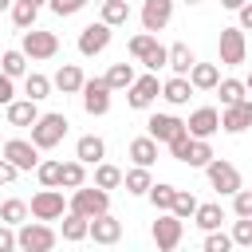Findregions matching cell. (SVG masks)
Segmentation results:
<instances>
[{"label": "cell", "instance_id": "7dc6e473", "mask_svg": "<svg viewBox=\"0 0 252 252\" xmlns=\"http://www.w3.org/2000/svg\"><path fill=\"white\" fill-rule=\"evenodd\" d=\"M91 0H47V8L55 12V16H75V12H83Z\"/></svg>", "mask_w": 252, "mask_h": 252}, {"label": "cell", "instance_id": "7a4b0ae2", "mask_svg": "<svg viewBox=\"0 0 252 252\" xmlns=\"http://www.w3.org/2000/svg\"><path fill=\"white\" fill-rule=\"evenodd\" d=\"M67 114L63 110H47V114H39L35 122H32V142L39 146V150H55L63 138H67Z\"/></svg>", "mask_w": 252, "mask_h": 252}, {"label": "cell", "instance_id": "680465c9", "mask_svg": "<svg viewBox=\"0 0 252 252\" xmlns=\"http://www.w3.org/2000/svg\"><path fill=\"white\" fill-rule=\"evenodd\" d=\"M0 154H4V138H0Z\"/></svg>", "mask_w": 252, "mask_h": 252}, {"label": "cell", "instance_id": "816d5d0a", "mask_svg": "<svg viewBox=\"0 0 252 252\" xmlns=\"http://www.w3.org/2000/svg\"><path fill=\"white\" fill-rule=\"evenodd\" d=\"M236 20H240V28H244V32H252V0H248L244 8H236Z\"/></svg>", "mask_w": 252, "mask_h": 252}, {"label": "cell", "instance_id": "f907efd6", "mask_svg": "<svg viewBox=\"0 0 252 252\" xmlns=\"http://www.w3.org/2000/svg\"><path fill=\"white\" fill-rule=\"evenodd\" d=\"M16 177H20V169H16V165H12V161L0 154V185H12Z\"/></svg>", "mask_w": 252, "mask_h": 252}, {"label": "cell", "instance_id": "d6986e66", "mask_svg": "<svg viewBox=\"0 0 252 252\" xmlns=\"http://www.w3.org/2000/svg\"><path fill=\"white\" fill-rule=\"evenodd\" d=\"M91 240H94V244H118V240H122V220L110 217V213L91 217Z\"/></svg>", "mask_w": 252, "mask_h": 252}, {"label": "cell", "instance_id": "277c9868", "mask_svg": "<svg viewBox=\"0 0 252 252\" xmlns=\"http://www.w3.org/2000/svg\"><path fill=\"white\" fill-rule=\"evenodd\" d=\"M217 59L220 67H240L248 63V39H244V28H220V39H217Z\"/></svg>", "mask_w": 252, "mask_h": 252}, {"label": "cell", "instance_id": "7402d4cb", "mask_svg": "<svg viewBox=\"0 0 252 252\" xmlns=\"http://www.w3.org/2000/svg\"><path fill=\"white\" fill-rule=\"evenodd\" d=\"M75 158L87 161V165H98V161L106 158V142H102L98 134H83V138L75 142Z\"/></svg>", "mask_w": 252, "mask_h": 252}, {"label": "cell", "instance_id": "d6a6232c", "mask_svg": "<svg viewBox=\"0 0 252 252\" xmlns=\"http://www.w3.org/2000/svg\"><path fill=\"white\" fill-rule=\"evenodd\" d=\"M79 185H87V161L71 158V161H63V177H59V189H79Z\"/></svg>", "mask_w": 252, "mask_h": 252}, {"label": "cell", "instance_id": "603a6c76", "mask_svg": "<svg viewBox=\"0 0 252 252\" xmlns=\"http://www.w3.org/2000/svg\"><path fill=\"white\" fill-rule=\"evenodd\" d=\"M122 185H126V193H130V197H146V193H150V185H154L150 165H130V169L122 173Z\"/></svg>", "mask_w": 252, "mask_h": 252}, {"label": "cell", "instance_id": "836d02e7", "mask_svg": "<svg viewBox=\"0 0 252 252\" xmlns=\"http://www.w3.org/2000/svg\"><path fill=\"white\" fill-rule=\"evenodd\" d=\"M28 217H32V209H28V201H20V197H8V201L0 205V220H4V224H16V228H20Z\"/></svg>", "mask_w": 252, "mask_h": 252}, {"label": "cell", "instance_id": "e0dca14e", "mask_svg": "<svg viewBox=\"0 0 252 252\" xmlns=\"http://www.w3.org/2000/svg\"><path fill=\"white\" fill-rule=\"evenodd\" d=\"M185 126H189L193 138H213V134L220 130V110H217V106H197V110L185 118Z\"/></svg>", "mask_w": 252, "mask_h": 252}, {"label": "cell", "instance_id": "5b68a950", "mask_svg": "<svg viewBox=\"0 0 252 252\" xmlns=\"http://www.w3.org/2000/svg\"><path fill=\"white\" fill-rule=\"evenodd\" d=\"M28 209H32V217H35V220H59V217L71 209V201L63 197V189H59V185H43V189L28 201Z\"/></svg>", "mask_w": 252, "mask_h": 252}, {"label": "cell", "instance_id": "484cf974", "mask_svg": "<svg viewBox=\"0 0 252 252\" xmlns=\"http://www.w3.org/2000/svg\"><path fill=\"white\" fill-rule=\"evenodd\" d=\"M220 220H224V209H220V201H205V205H197V213H193V224H197L201 232H213V228H220Z\"/></svg>", "mask_w": 252, "mask_h": 252}, {"label": "cell", "instance_id": "ac0fdd59", "mask_svg": "<svg viewBox=\"0 0 252 252\" xmlns=\"http://www.w3.org/2000/svg\"><path fill=\"white\" fill-rule=\"evenodd\" d=\"M59 236H63V240H71V244L91 240V217H83V213L67 209V213L59 217Z\"/></svg>", "mask_w": 252, "mask_h": 252}, {"label": "cell", "instance_id": "7c38bea8", "mask_svg": "<svg viewBox=\"0 0 252 252\" xmlns=\"http://www.w3.org/2000/svg\"><path fill=\"white\" fill-rule=\"evenodd\" d=\"M79 94H83V110H87L91 118H102V114L110 110V94H114V91H110L106 75H98V79H87Z\"/></svg>", "mask_w": 252, "mask_h": 252}, {"label": "cell", "instance_id": "4fadbf2b", "mask_svg": "<svg viewBox=\"0 0 252 252\" xmlns=\"http://www.w3.org/2000/svg\"><path fill=\"white\" fill-rule=\"evenodd\" d=\"M142 32H165L169 20H173V0H142Z\"/></svg>", "mask_w": 252, "mask_h": 252}, {"label": "cell", "instance_id": "f35d334b", "mask_svg": "<svg viewBox=\"0 0 252 252\" xmlns=\"http://www.w3.org/2000/svg\"><path fill=\"white\" fill-rule=\"evenodd\" d=\"M154 47H158V35H154V32H138V35H130V43H126V51H130L134 59H146Z\"/></svg>", "mask_w": 252, "mask_h": 252}, {"label": "cell", "instance_id": "52a82bcc", "mask_svg": "<svg viewBox=\"0 0 252 252\" xmlns=\"http://www.w3.org/2000/svg\"><path fill=\"white\" fill-rule=\"evenodd\" d=\"M71 209L75 213H83V217H98V213H110V189H102V185H79V189H71Z\"/></svg>", "mask_w": 252, "mask_h": 252}, {"label": "cell", "instance_id": "1f68e13d", "mask_svg": "<svg viewBox=\"0 0 252 252\" xmlns=\"http://www.w3.org/2000/svg\"><path fill=\"white\" fill-rule=\"evenodd\" d=\"M51 87H55V83H51L47 75H39V71H28V75H24V94L35 98V102H43V98L51 94Z\"/></svg>", "mask_w": 252, "mask_h": 252}, {"label": "cell", "instance_id": "6f0895ef", "mask_svg": "<svg viewBox=\"0 0 252 252\" xmlns=\"http://www.w3.org/2000/svg\"><path fill=\"white\" fill-rule=\"evenodd\" d=\"M181 4H201V0H181Z\"/></svg>", "mask_w": 252, "mask_h": 252}, {"label": "cell", "instance_id": "d4e9b609", "mask_svg": "<svg viewBox=\"0 0 252 252\" xmlns=\"http://www.w3.org/2000/svg\"><path fill=\"white\" fill-rule=\"evenodd\" d=\"M158 146H161L158 138L142 134V138H134V142H130V150H126V154H130V161H134V165H154V161H158Z\"/></svg>", "mask_w": 252, "mask_h": 252}, {"label": "cell", "instance_id": "bcb514c9", "mask_svg": "<svg viewBox=\"0 0 252 252\" xmlns=\"http://www.w3.org/2000/svg\"><path fill=\"white\" fill-rule=\"evenodd\" d=\"M232 217H252V189H236L232 193Z\"/></svg>", "mask_w": 252, "mask_h": 252}, {"label": "cell", "instance_id": "8992f818", "mask_svg": "<svg viewBox=\"0 0 252 252\" xmlns=\"http://www.w3.org/2000/svg\"><path fill=\"white\" fill-rule=\"evenodd\" d=\"M110 39H114V28H110L106 20H94V24L79 28L75 47H79V55H83V59H94V55H102V51L110 47Z\"/></svg>", "mask_w": 252, "mask_h": 252}, {"label": "cell", "instance_id": "ba28073f", "mask_svg": "<svg viewBox=\"0 0 252 252\" xmlns=\"http://www.w3.org/2000/svg\"><path fill=\"white\" fill-rule=\"evenodd\" d=\"M158 98H161L158 71H146V75H138V79L126 87V106H130V110H150Z\"/></svg>", "mask_w": 252, "mask_h": 252}, {"label": "cell", "instance_id": "db71d44e", "mask_svg": "<svg viewBox=\"0 0 252 252\" xmlns=\"http://www.w3.org/2000/svg\"><path fill=\"white\" fill-rule=\"evenodd\" d=\"M244 87H248V94H252V71H248V75H244Z\"/></svg>", "mask_w": 252, "mask_h": 252}, {"label": "cell", "instance_id": "9f6ffc18", "mask_svg": "<svg viewBox=\"0 0 252 252\" xmlns=\"http://www.w3.org/2000/svg\"><path fill=\"white\" fill-rule=\"evenodd\" d=\"M32 4H39V8H43V4H47V0H32Z\"/></svg>", "mask_w": 252, "mask_h": 252}, {"label": "cell", "instance_id": "3957f363", "mask_svg": "<svg viewBox=\"0 0 252 252\" xmlns=\"http://www.w3.org/2000/svg\"><path fill=\"white\" fill-rule=\"evenodd\" d=\"M20 47L32 63H43V59H55L59 55V35L55 32H43V28H28L20 32Z\"/></svg>", "mask_w": 252, "mask_h": 252}, {"label": "cell", "instance_id": "11a10c76", "mask_svg": "<svg viewBox=\"0 0 252 252\" xmlns=\"http://www.w3.org/2000/svg\"><path fill=\"white\" fill-rule=\"evenodd\" d=\"M8 8H12V0H0V12H8Z\"/></svg>", "mask_w": 252, "mask_h": 252}, {"label": "cell", "instance_id": "7bdbcfd3", "mask_svg": "<svg viewBox=\"0 0 252 252\" xmlns=\"http://www.w3.org/2000/svg\"><path fill=\"white\" fill-rule=\"evenodd\" d=\"M138 63H142L146 71H161V67H169V47H165V43H158V47H154L146 59H138Z\"/></svg>", "mask_w": 252, "mask_h": 252}, {"label": "cell", "instance_id": "83f0119b", "mask_svg": "<svg viewBox=\"0 0 252 252\" xmlns=\"http://www.w3.org/2000/svg\"><path fill=\"white\" fill-rule=\"evenodd\" d=\"M193 63H197V55H193L189 43H169V71L173 75H189Z\"/></svg>", "mask_w": 252, "mask_h": 252}, {"label": "cell", "instance_id": "8d00e7d4", "mask_svg": "<svg viewBox=\"0 0 252 252\" xmlns=\"http://www.w3.org/2000/svg\"><path fill=\"white\" fill-rule=\"evenodd\" d=\"M213 158H217V154H213L209 138H193V146H189V158H185V165H193V169H205V165H209Z\"/></svg>", "mask_w": 252, "mask_h": 252}, {"label": "cell", "instance_id": "b9f144b4", "mask_svg": "<svg viewBox=\"0 0 252 252\" xmlns=\"http://www.w3.org/2000/svg\"><path fill=\"white\" fill-rule=\"evenodd\" d=\"M232 244L252 248V217H236L232 220Z\"/></svg>", "mask_w": 252, "mask_h": 252}, {"label": "cell", "instance_id": "5bb4252c", "mask_svg": "<svg viewBox=\"0 0 252 252\" xmlns=\"http://www.w3.org/2000/svg\"><path fill=\"white\" fill-rule=\"evenodd\" d=\"M189 126H185V118H177V114H150L146 118V134L150 138H158L161 146H169L177 134H185Z\"/></svg>", "mask_w": 252, "mask_h": 252}, {"label": "cell", "instance_id": "44dd1931", "mask_svg": "<svg viewBox=\"0 0 252 252\" xmlns=\"http://www.w3.org/2000/svg\"><path fill=\"white\" fill-rule=\"evenodd\" d=\"M161 98H165L169 106H185V102L193 98V83H189V75H169V79L161 83Z\"/></svg>", "mask_w": 252, "mask_h": 252}, {"label": "cell", "instance_id": "9c48e42d", "mask_svg": "<svg viewBox=\"0 0 252 252\" xmlns=\"http://www.w3.org/2000/svg\"><path fill=\"white\" fill-rule=\"evenodd\" d=\"M205 177H209V185L217 189V197H232V193L244 185L240 169H236L232 161H224V158H213V161L205 165Z\"/></svg>", "mask_w": 252, "mask_h": 252}, {"label": "cell", "instance_id": "f6af8a7d", "mask_svg": "<svg viewBox=\"0 0 252 252\" xmlns=\"http://www.w3.org/2000/svg\"><path fill=\"white\" fill-rule=\"evenodd\" d=\"M189 146H193V134H189V130H185V134H177V138H173V142H169V158H173V161H181V165H185V158H189Z\"/></svg>", "mask_w": 252, "mask_h": 252}, {"label": "cell", "instance_id": "ee69618b", "mask_svg": "<svg viewBox=\"0 0 252 252\" xmlns=\"http://www.w3.org/2000/svg\"><path fill=\"white\" fill-rule=\"evenodd\" d=\"M228 248H232V232H220V228L205 232V252H228Z\"/></svg>", "mask_w": 252, "mask_h": 252}, {"label": "cell", "instance_id": "ab89813d", "mask_svg": "<svg viewBox=\"0 0 252 252\" xmlns=\"http://www.w3.org/2000/svg\"><path fill=\"white\" fill-rule=\"evenodd\" d=\"M35 177H39V185H59V177H63V161L43 158V161L35 165Z\"/></svg>", "mask_w": 252, "mask_h": 252}, {"label": "cell", "instance_id": "f546056e", "mask_svg": "<svg viewBox=\"0 0 252 252\" xmlns=\"http://www.w3.org/2000/svg\"><path fill=\"white\" fill-rule=\"evenodd\" d=\"M146 197H150V205H154L158 213H169V209H173V197H177V185H169V181H154Z\"/></svg>", "mask_w": 252, "mask_h": 252}, {"label": "cell", "instance_id": "2e32d148", "mask_svg": "<svg viewBox=\"0 0 252 252\" xmlns=\"http://www.w3.org/2000/svg\"><path fill=\"white\" fill-rule=\"evenodd\" d=\"M4 114H8V126H16V130H32V122L39 118V102L35 98H12L8 106H4Z\"/></svg>", "mask_w": 252, "mask_h": 252}, {"label": "cell", "instance_id": "d590c367", "mask_svg": "<svg viewBox=\"0 0 252 252\" xmlns=\"http://www.w3.org/2000/svg\"><path fill=\"white\" fill-rule=\"evenodd\" d=\"M217 94H220V106H232V102L248 98V87H244V79H220L217 83Z\"/></svg>", "mask_w": 252, "mask_h": 252}, {"label": "cell", "instance_id": "30bf717a", "mask_svg": "<svg viewBox=\"0 0 252 252\" xmlns=\"http://www.w3.org/2000/svg\"><path fill=\"white\" fill-rule=\"evenodd\" d=\"M150 236H154L158 252H173L181 244V236H185V220L177 213H158V220L150 224Z\"/></svg>", "mask_w": 252, "mask_h": 252}, {"label": "cell", "instance_id": "f5cc1de1", "mask_svg": "<svg viewBox=\"0 0 252 252\" xmlns=\"http://www.w3.org/2000/svg\"><path fill=\"white\" fill-rule=\"evenodd\" d=\"M248 0H220V8H228V12H236V8H244Z\"/></svg>", "mask_w": 252, "mask_h": 252}, {"label": "cell", "instance_id": "9a60e30c", "mask_svg": "<svg viewBox=\"0 0 252 252\" xmlns=\"http://www.w3.org/2000/svg\"><path fill=\"white\" fill-rule=\"evenodd\" d=\"M220 130L224 134H244L252 130V98H240L232 106H220Z\"/></svg>", "mask_w": 252, "mask_h": 252}, {"label": "cell", "instance_id": "cb8c5ba5", "mask_svg": "<svg viewBox=\"0 0 252 252\" xmlns=\"http://www.w3.org/2000/svg\"><path fill=\"white\" fill-rule=\"evenodd\" d=\"M189 83H193V91H217V83H220V67L197 59L193 71H189Z\"/></svg>", "mask_w": 252, "mask_h": 252}, {"label": "cell", "instance_id": "74e56055", "mask_svg": "<svg viewBox=\"0 0 252 252\" xmlns=\"http://www.w3.org/2000/svg\"><path fill=\"white\" fill-rule=\"evenodd\" d=\"M94 185H102V189H118V185H122V169L110 165V161L102 158V161L94 165Z\"/></svg>", "mask_w": 252, "mask_h": 252}, {"label": "cell", "instance_id": "c3c4849f", "mask_svg": "<svg viewBox=\"0 0 252 252\" xmlns=\"http://www.w3.org/2000/svg\"><path fill=\"white\" fill-rule=\"evenodd\" d=\"M12 248H20V240H16V224H4V220H0V252H12Z\"/></svg>", "mask_w": 252, "mask_h": 252}, {"label": "cell", "instance_id": "ffe728a7", "mask_svg": "<svg viewBox=\"0 0 252 252\" xmlns=\"http://www.w3.org/2000/svg\"><path fill=\"white\" fill-rule=\"evenodd\" d=\"M51 83H55V91H63V94H79L83 83H87V75H83L79 63H63V67L51 75Z\"/></svg>", "mask_w": 252, "mask_h": 252}, {"label": "cell", "instance_id": "60d3db41", "mask_svg": "<svg viewBox=\"0 0 252 252\" xmlns=\"http://www.w3.org/2000/svg\"><path fill=\"white\" fill-rule=\"evenodd\" d=\"M197 205H201V201H197V197H193L189 189H177V197H173V209H169V213H177L181 220H193Z\"/></svg>", "mask_w": 252, "mask_h": 252}, {"label": "cell", "instance_id": "6da1fadb", "mask_svg": "<svg viewBox=\"0 0 252 252\" xmlns=\"http://www.w3.org/2000/svg\"><path fill=\"white\" fill-rule=\"evenodd\" d=\"M16 240H20V248L24 252H51L55 244H59V228H51V220H24L20 228H16Z\"/></svg>", "mask_w": 252, "mask_h": 252}, {"label": "cell", "instance_id": "8fae6325", "mask_svg": "<svg viewBox=\"0 0 252 252\" xmlns=\"http://www.w3.org/2000/svg\"><path fill=\"white\" fill-rule=\"evenodd\" d=\"M39 154H43V150H39L32 138H4V158H8L20 173H32V169L43 161Z\"/></svg>", "mask_w": 252, "mask_h": 252}, {"label": "cell", "instance_id": "e575fe53", "mask_svg": "<svg viewBox=\"0 0 252 252\" xmlns=\"http://www.w3.org/2000/svg\"><path fill=\"white\" fill-rule=\"evenodd\" d=\"M98 20H106L110 28H122V24L130 20V4H126V0H102Z\"/></svg>", "mask_w": 252, "mask_h": 252}, {"label": "cell", "instance_id": "4dcf8cb0", "mask_svg": "<svg viewBox=\"0 0 252 252\" xmlns=\"http://www.w3.org/2000/svg\"><path fill=\"white\" fill-rule=\"evenodd\" d=\"M138 79V71H134V63H110V71H106V83H110V91H126L130 83Z\"/></svg>", "mask_w": 252, "mask_h": 252}, {"label": "cell", "instance_id": "4316f807", "mask_svg": "<svg viewBox=\"0 0 252 252\" xmlns=\"http://www.w3.org/2000/svg\"><path fill=\"white\" fill-rule=\"evenodd\" d=\"M28 55H24V47H8V51H0V71L4 75H12V79H24L28 75Z\"/></svg>", "mask_w": 252, "mask_h": 252}, {"label": "cell", "instance_id": "681fc988", "mask_svg": "<svg viewBox=\"0 0 252 252\" xmlns=\"http://www.w3.org/2000/svg\"><path fill=\"white\" fill-rule=\"evenodd\" d=\"M12 98H16V79H12V75H4V71H0V106H8V102H12Z\"/></svg>", "mask_w": 252, "mask_h": 252}, {"label": "cell", "instance_id": "f1b7e54d", "mask_svg": "<svg viewBox=\"0 0 252 252\" xmlns=\"http://www.w3.org/2000/svg\"><path fill=\"white\" fill-rule=\"evenodd\" d=\"M12 24H16V32H28V28H35V16H39V4H32V0H12Z\"/></svg>", "mask_w": 252, "mask_h": 252}]
</instances>
